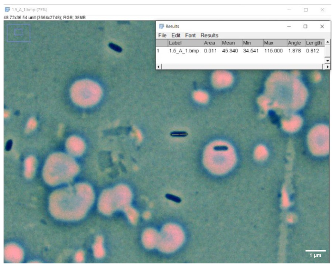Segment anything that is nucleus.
<instances>
[{
  "label": "nucleus",
  "mask_w": 334,
  "mask_h": 266,
  "mask_svg": "<svg viewBox=\"0 0 334 266\" xmlns=\"http://www.w3.org/2000/svg\"><path fill=\"white\" fill-rule=\"evenodd\" d=\"M74 97L78 104L88 107L95 104L101 96V88L97 84L88 80L79 81L75 85Z\"/></svg>",
  "instance_id": "1"
},
{
  "label": "nucleus",
  "mask_w": 334,
  "mask_h": 266,
  "mask_svg": "<svg viewBox=\"0 0 334 266\" xmlns=\"http://www.w3.org/2000/svg\"><path fill=\"white\" fill-rule=\"evenodd\" d=\"M166 198L170 200L173 201V202L177 203H179L181 202V199L178 196H174V195L170 194H167L166 195Z\"/></svg>",
  "instance_id": "2"
},
{
  "label": "nucleus",
  "mask_w": 334,
  "mask_h": 266,
  "mask_svg": "<svg viewBox=\"0 0 334 266\" xmlns=\"http://www.w3.org/2000/svg\"><path fill=\"white\" fill-rule=\"evenodd\" d=\"M170 135L173 137H184L187 136L188 134L184 132L176 131L171 133Z\"/></svg>",
  "instance_id": "3"
},
{
  "label": "nucleus",
  "mask_w": 334,
  "mask_h": 266,
  "mask_svg": "<svg viewBox=\"0 0 334 266\" xmlns=\"http://www.w3.org/2000/svg\"><path fill=\"white\" fill-rule=\"evenodd\" d=\"M287 219L288 222L293 223L295 219V216L293 214H289L287 216Z\"/></svg>",
  "instance_id": "4"
},
{
  "label": "nucleus",
  "mask_w": 334,
  "mask_h": 266,
  "mask_svg": "<svg viewBox=\"0 0 334 266\" xmlns=\"http://www.w3.org/2000/svg\"><path fill=\"white\" fill-rule=\"evenodd\" d=\"M12 145V142L11 141H9L7 142L6 146V149L7 151H9L11 149Z\"/></svg>",
  "instance_id": "5"
}]
</instances>
